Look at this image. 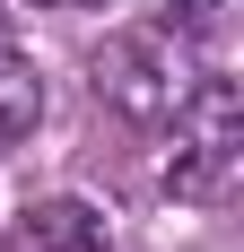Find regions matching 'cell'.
<instances>
[{
    "label": "cell",
    "mask_w": 244,
    "mask_h": 252,
    "mask_svg": "<svg viewBox=\"0 0 244 252\" xmlns=\"http://www.w3.org/2000/svg\"><path fill=\"white\" fill-rule=\"evenodd\" d=\"M192 78H201V61L174 44V26H114L87 52V87L114 104L122 122H148V130L192 96Z\"/></svg>",
    "instance_id": "1"
},
{
    "label": "cell",
    "mask_w": 244,
    "mask_h": 252,
    "mask_svg": "<svg viewBox=\"0 0 244 252\" xmlns=\"http://www.w3.org/2000/svg\"><path fill=\"white\" fill-rule=\"evenodd\" d=\"M166 122H174L166 191H174V200H192V209L227 200V191H236V165H244V104H236V87L201 70V78H192V96L174 104Z\"/></svg>",
    "instance_id": "2"
},
{
    "label": "cell",
    "mask_w": 244,
    "mask_h": 252,
    "mask_svg": "<svg viewBox=\"0 0 244 252\" xmlns=\"http://www.w3.org/2000/svg\"><path fill=\"white\" fill-rule=\"evenodd\" d=\"M0 252H114V244H105V218L87 200H35L0 235Z\"/></svg>",
    "instance_id": "3"
},
{
    "label": "cell",
    "mask_w": 244,
    "mask_h": 252,
    "mask_svg": "<svg viewBox=\"0 0 244 252\" xmlns=\"http://www.w3.org/2000/svg\"><path fill=\"white\" fill-rule=\"evenodd\" d=\"M35 122H44V78H35V61L0 52V148H9V139H26Z\"/></svg>",
    "instance_id": "4"
},
{
    "label": "cell",
    "mask_w": 244,
    "mask_h": 252,
    "mask_svg": "<svg viewBox=\"0 0 244 252\" xmlns=\"http://www.w3.org/2000/svg\"><path fill=\"white\" fill-rule=\"evenodd\" d=\"M166 9H174V26H209V18L227 9V0H166Z\"/></svg>",
    "instance_id": "5"
},
{
    "label": "cell",
    "mask_w": 244,
    "mask_h": 252,
    "mask_svg": "<svg viewBox=\"0 0 244 252\" xmlns=\"http://www.w3.org/2000/svg\"><path fill=\"white\" fill-rule=\"evenodd\" d=\"M26 9H105V0H26Z\"/></svg>",
    "instance_id": "6"
}]
</instances>
